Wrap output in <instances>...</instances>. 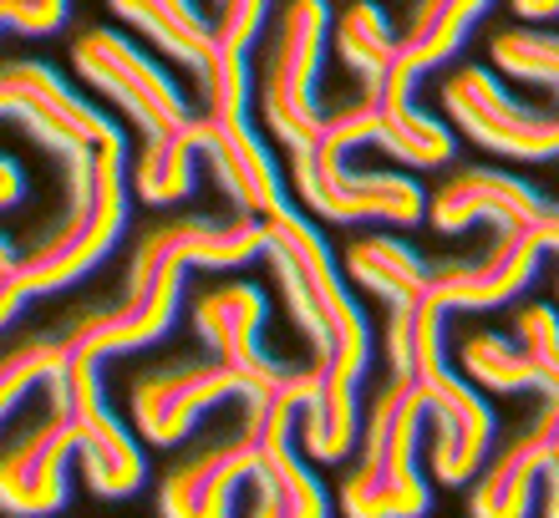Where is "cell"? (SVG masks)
<instances>
[{
  "label": "cell",
  "instance_id": "d6986e66",
  "mask_svg": "<svg viewBox=\"0 0 559 518\" xmlns=\"http://www.w3.org/2000/svg\"><path fill=\"white\" fill-rule=\"evenodd\" d=\"M493 0H417L413 15H407V31H402V41H397V67L386 76L382 103L386 107L413 103V87L432 67H442L448 57L463 51V41L473 36V26H478V15Z\"/></svg>",
  "mask_w": 559,
  "mask_h": 518
},
{
  "label": "cell",
  "instance_id": "5bb4252c",
  "mask_svg": "<svg viewBox=\"0 0 559 518\" xmlns=\"http://www.w3.org/2000/svg\"><path fill=\"white\" fill-rule=\"evenodd\" d=\"M250 397H254V386L235 366H224V361H178V366L138 376L128 412H133V427L143 432L147 443L174 447L219 401H250Z\"/></svg>",
  "mask_w": 559,
  "mask_h": 518
},
{
  "label": "cell",
  "instance_id": "4316f807",
  "mask_svg": "<svg viewBox=\"0 0 559 518\" xmlns=\"http://www.w3.org/2000/svg\"><path fill=\"white\" fill-rule=\"evenodd\" d=\"M377 103H382V97H377ZM377 148L392 153V158L407 164V168L453 164V133H448L438 118H427L417 103H407V107H386L382 103V133H377Z\"/></svg>",
  "mask_w": 559,
  "mask_h": 518
},
{
  "label": "cell",
  "instance_id": "7a4b0ae2",
  "mask_svg": "<svg viewBox=\"0 0 559 518\" xmlns=\"http://www.w3.org/2000/svg\"><path fill=\"white\" fill-rule=\"evenodd\" d=\"M265 260L275 269V285L290 305L295 330L310 341L316 361L341 382H367L371 371V326L361 305L346 296L336 254L321 239V229L306 219V208L280 204L265 214Z\"/></svg>",
  "mask_w": 559,
  "mask_h": 518
},
{
  "label": "cell",
  "instance_id": "d590c367",
  "mask_svg": "<svg viewBox=\"0 0 559 518\" xmlns=\"http://www.w3.org/2000/svg\"><path fill=\"white\" fill-rule=\"evenodd\" d=\"M0 31H11V11H5V0H0Z\"/></svg>",
  "mask_w": 559,
  "mask_h": 518
},
{
  "label": "cell",
  "instance_id": "ba28073f",
  "mask_svg": "<svg viewBox=\"0 0 559 518\" xmlns=\"http://www.w3.org/2000/svg\"><path fill=\"white\" fill-rule=\"evenodd\" d=\"M321 386V361L310 356V366H295L275 391L245 401V427L265 447V478H260V504L250 518H331L321 478L306 468L300 453V417Z\"/></svg>",
  "mask_w": 559,
  "mask_h": 518
},
{
  "label": "cell",
  "instance_id": "5b68a950",
  "mask_svg": "<svg viewBox=\"0 0 559 518\" xmlns=\"http://www.w3.org/2000/svg\"><path fill=\"white\" fill-rule=\"evenodd\" d=\"M382 103L356 92L341 112H325L321 137L290 158V189L310 219L325 224H417L427 214V193L407 173H371L352 168V148L377 143Z\"/></svg>",
  "mask_w": 559,
  "mask_h": 518
},
{
  "label": "cell",
  "instance_id": "4fadbf2b",
  "mask_svg": "<svg viewBox=\"0 0 559 518\" xmlns=\"http://www.w3.org/2000/svg\"><path fill=\"white\" fill-rule=\"evenodd\" d=\"M0 118H15L46 153H82L97 148L112 122L103 118V107H92L87 97H76L72 82L46 67V61H0Z\"/></svg>",
  "mask_w": 559,
  "mask_h": 518
},
{
  "label": "cell",
  "instance_id": "2e32d148",
  "mask_svg": "<svg viewBox=\"0 0 559 518\" xmlns=\"http://www.w3.org/2000/svg\"><path fill=\"white\" fill-rule=\"evenodd\" d=\"M260 478H265V447L239 422V437L204 447L199 458L178 462L174 473L163 478L158 514L163 518H229L235 514V493L245 483L260 489Z\"/></svg>",
  "mask_w": 559,
  "mask_h": 518
},
{
  "label": "cell",
  "instance_id": "484cf974",
  "mask_svg": "<svg viewBox=\"0 0 559 518\" xmlns=\"http://www.w3.org/2000/svg\"><path fill=\"white\" fill-rule=\"evenodd\" d=\"M61 376H67V341L61 336H26L21 346L0 351V422L31 391H51Z\"/></svg>",
  "mask_w": 559,
  "mask_h": 518
},
{
  "label": "cell",
  "instance_id": "7402d4cb",
  "mask_svg": "<svg viewBox=\"0 0 559 518\" xmlns=\"http://www.w3.org/2000/svg\"><path fill=\"white\" fill-rule=\"evenodd\" d=\"M112 15L138 26L147 41L158 46L168 61L189 67L193 76L204 72L209 46H214V21H209L193 0H107Z\"/></svg>",
  "mask_w": 559,
  "mask_h": 518
},
{
  "label": "cell",
  "instance_id": "cb8c5ba5",
  "mask_svg": "<svg viewBox=\"0 0 559 518\" xmlns=\"http://www.w3.org/2000/svg\"><path fill=\"white\" fill-rule=\"evenodd\" d=\"M346 275H352L367 296L386 300V305H407L427 290L432 280V265H423L402 239H386V234H371V239H356L346 250Z\"/></svg>",
  "mask_w": 559,
  "mask_h": 518
},
{
  "label": "cell",
  "instance_id": "d6a6232c",
  "mask_svg": "<svg viewBox=\"0 0 559 518\" xmlns=\"http://www.w3.org/2000/svg\"><path fill=\"white\" fill-rule=\"evenodd\" d=\"M21 193H26V189H21V168H15L11 158L0 153V214L21 204Z\"/></svg>",
  "mask_w": 559,
  "mask_h": 518
},
{
  "label": "cell",
  "instance_id": "7c38bea8",
  "mask_svg": "<svg viewBox=\"0 0 559 518\" xmlns=\"http://www.w3.org/2000/svg\"><path fill=\"white\" fill-rule=\"evenodd\" d=\"M442 107L457 133L499 158H519V164L559 158V112L519 107L488 67H457L442 87Z\"/></svg>",
  "mask_w": 559,
  "mask_h": 518
},
{
  "label": "cell",
  "instance_id": "8992f818",
  "mask_svg": "<svg viewBox=\"0 0 559 518\" xmlns=\"http://www.w3.org/2000/svg\"><path fill=\"white\" fill-rule=\"evenodd\" d=\"M427 422V397L413 376L392 371L382 391L371 397L356 468L341 483V514L346 518H427L432 489L417 468V437Z\"/></svg>",
  "mask_w": 559,
  "mask_h": 518
},
{
  "label": "cell",
  "instance_id": "9c48e42d",
  "mask_svg": "<svg viewBox=\"0 0 559 518\" xmlns=\"http://www.w3.org/2000/svg\"><path fill=\"white\" fill-rule=\"evenodd\" d=\"M72 67L103 103H112L122 118L133 122V133L143 143L178 133L193 118L189 97L178 92V82L163 72L153 57H143V46H133L118 31H87L72 46Z\"/></svg>",
  "mask_w": 559,
  "mask_h": 518
},
{
  "label": "cell",
  "instance_id": "44dd1931",
  "mask_svg": "<svg viewBox=\"0 0 559 518\" xmlns=\"http://www.w3.org/2000/svg\"><path fill=\"white\" fill-rule=\"evenodd\" d=\"M397 41L402 36L392 31V21H386L377 0H346L331 15V51L356 76V92H367V97L386 92V76L397 67Z\"/></svg>",
  "mask_w": 559,
  "mask_h": 518
},
{
  "label": "cell",
  "instance_id": "f546056e",
  "mask_svg": "<svg viewBox=\"0 0 559 518\" xmlns=\"http://www.w3.org/2000/svg\"><path fill=\"white\" fill-rule=\"evenodd\" d=\"M270 5L275 0H214V41L219 46H239V51H254V41L265 36V21H270Z\"/></svg>",
  "mask_w": 559,
  "mask_h": 518
},
{
  "label": "cell",
  "instance_id": "277c9868",
  "mask_svg": "<svg viewBox=\"0 0 559 518\" xmlns=\"http://www.w3.org/2000/svg\"><path fill=\"white\" fill-rule=\"evenodd\" d=\"M67 219L57 234H46L36 250L21 254L11 280L36 296H57L67 285L103 265L112 244L128 229V204H133V158H128V137L112 133L97 148L67 153Z\"/></svg>",
  "mask_w": 559,
  "mask_h": 518
},
{
  "label": "cell",
  "instance_id": "52a82bcc",
  "mask_svg": "<svg viewBox=\"0 0 559 518\" xmlns=\"http://www.w3.org/2000/svg\"><path fill=\"white\" fill-rule=\"evenodd\" d=\"M331 15L336 11L325 0H285L265 41V72H260L254 103H260L265 133L290 158L306 153L325 128L316 82H321L325 51H331Z\"/></svg>",
  "mask_w": 559,
  "mask_h": 518
},
{
  "label": "cell",
  "instance_id": "4dcf8cb0",
  "mask_svg": "<svg viewBox=\"0 0 559 518\" xmlns=\"http://www.w3.org/2000/svg\"><path fill=\"white\" fill-rule=\"evenodd\" d=\"M5 11H11V31L21 36H51L67 26L72 0H5Z\"/></svg>",
  "mask_w": 559,
  "mask_h": 518
},
{
  "label": "cell",
  "instance_id": "d4e9b609",
  "mask_svg": "<svg viewBox=\"0 0 559 518\" xmlns=\"http://www.w3.org/2000/svg\"><path fill=\"white\" fill-rule=\"evenodd\" d=\"M457 361H463V376L473 386H488V391H534V397L545 401V376L534 371V361L524 356V346L514 336L473 330L457 346Z\"/></svg>",
  "mask_w": 559,
  "mask_h": 518
},
{
  "label": "cell",
  "instance_id": "1f68e13d",
  "mask_svg": "<svg viewBox=\"0 0 559 518\" xmlns=\"http://www.w3.org/2000/svg\"><path fill=\"white\" fill-rule=\"evenodd\" d=\"M26 290L15 280H0V330H11L15 321H21V311H26Z\"/></svg>",
  "mask_w": 559,
  "mask_h": 518
},
{
  "label": "cell",
  "instance_id": "e575fe53",
  "mask_svg": "<svg viewBox=\"0 0 559 518\" xmlns=\"http://www.w3.org/2000/svg\"><path fill=\"white\" fill-rule=\"evenodd\" d=\"M15 265H21V254H15V244L5 234H0V280H11Z\"/></svg>",
  "mask_w": 559,
  "mask_h": 518
},
{
  "label": "cell",
  "instance_id": "8fae6325",
  "mask_svg": "<svg viewBox=\"0 0 559 518\" xmlns=\"http://www.w3.org/2000/svg\"><path fill=\"white\" fill-rule=\"evenodd\" d=\"M549 250L559 254V208L555 204L530 229H499L493 244L478 260H442V265H432L427 290H432V300L448 315L488 311V305H503V300L524 296Z\"/></svg>",
  "mask_w": 559,
  "mask_h": 518
},
{
  "label": "cell",
  "instance_id": "8d00e7d4",
  "mask_svg": "<svg viewBox=\"0 0 559 518\" xmlns=\"http://www.w3.org/2000/svg\"><path fill=\"white\" fill-rule=\"evenodd\" d=\"M555 305H559V285H555Z\"/></svg>",
  "mask_w": 559,
  "mask_h": 518
},
{
  "label": "cell",
  "instance_id": "6da1fadb",
  "mask_svg": "<svg viewBox=\"0 0 559 518\" xmlns=\"http://www.w3.org/2000/svg\"><path fill=\"white\" fill-rule=\"evenodd\" d=\"M260 254H265V224L254 214L163 219L143 229V239L133 244V265H128V285H122L118 305L76 315L72 326L61 330V341L72 356H87V361L143 351V346L163 341L174 330L189 269H235L260 260Z\"/></svg>",
  "mask_w": 559,
  "mask_h": 518
},
{
  "label": "cell",
  "instance_id": "e0dca14e",
  "mask_svg": "<svg viewBox=\"0 0 559 518\" xmlns=\"http://www.w3.org/2000/svg\"><path fill=\"white\" fill-rule=\"evenodd\" d=\"M193 330L204 336L214 361L235 366L239 376L254 386V397L275 391L295 371V366L270 361L265 346H260V330H265V290H260V285H219V290L199 296V305H193Z\"/></svg>",
  "mask_w": 559,
  "mask_h": 518
},
{
  "label": "cell",
  "instance_id": "83f0119b",
  "mask_svg": "<svg viewBox=\"0 0 559 518\" xmlns=\"http://www.w3.org/2000/svg\"><path fill=\"white\" fill-rule=\"evenodd\" d=\"M488 51L499 61V72H509L514 82H530V87H545L559 97V36L530 31V26H509L493 36Z\"/></svg>",
  "mask_w": 559,
  "mask_h": 518
},
{
  "label": "cell",
  "instance_id": "ac0fdd59",
  "mask_svg": "<svg viewBox=\"0 0 559 518\" xmlns=\"http://www.w3.org/2000/svg\"><path fill=\"white\" fill-rule=\"evenodd\" d=\"M545 193L514 178L509 168H457L442 178L427 198V219L442 234H457L468 224H493V229H530L545 214Z\"/></svg>",
  "mask_w": 559,
  "mask_h": 518
},
{
  "label": "cell",
  "instance_id": "836d02e7",
  "mask_svg": "<svg viewBox=\"0 0 559 518\" xmlns=\"http://www.w3.org/2000/svg\"><path fill=\"white\" fill-rule=\"evenodd\" d=\"M514 5V15H530V21H549V15H559V0H509Z\"/></svg>",
  "mask_w": 559,
  "mask_h": 518
},
{
  "label": "cell",
  "instance_id": "603a6c76",
  "mask_svg": "<svg viewBox=\"0 0 559 518\" xmlns=\"http://www.w3.org/2000/svg\"><path fill=\"white\" fill-rule=\"evenodd\" d=\"M204 164V118L193 112L178 133L143 143L133 158V193L143 204H178L193 189V168Z\"/></svg>",
  "mask_w": 559,
  "mask_h": 518
},
{
  "label": "cell",
  "instance_id": "30bf717a",
  "mask_svg": "<svg viewBox=\"0 0 559 518\" xmlns=\"http://www.w3.org/2000/svg\"><path fill=\"white\" fill-rule=\"evenodd\" d=\"M46 397H61L67 412L76 422V458H82V473H87V489L103 493V498H133L143 489V447L128 432V422L112 417L103 391V361H87V356L67 351V376H61Z\"/></svg>",
  "mask_w": 559,
  "mask_h": 518
},
{
  "label": "cell",
  "instance_id": "3957f363",
  "mask_svg": "<svg viewBox=\"0 0 559 518\" xmlns=\"http://www.w3.org/2000/svg\"><path fill=\"white\" fill-rule=\"evenodd\" d=\"M442 326H448V311L432 300V290H423L407 305H386V361L423 386L427 422H432V473L448 489H463L488 462L493 412L478 397V386L448 366Z\"/></svg>",
  "mask_w": 559,
  "mask_h": 518
},
{
  "label": "cell",
  "instance_id": "ffe728a7",
  "mask_svg": "<svg viewBox=\"0 0 559 518\" xmlns=\"http://www.w3.org/2000/svg\"><path fill=\"white\" fill-rule=\"evenodd\" d=\"M549 462H555V432H549L545 412H534L530 427L478 468L468 518H530L545 493Z\"/></svg>",
  "mask_w": 559,
  "mask_h": 518
},
{
  "label": "cell",
  "instance_id": "f1b7e54d",
  "mask_svg": "<svg viewBox=\"0 0 559 518\" xmlns=\"http://www.w3.org/2000/svg\"><path fill=\"white\" fill-rule=\"evenodd\" d=\"M509 336L524 346L534 371L545 376V401H555L559 397V311L555 305H519Z\"/></svg>",
  "mask_w": 559,
  "mask_h": 518
},
{
  "label": "cell",
  "instance_id": "9a60e30c",
  "mask_svg": "<svg viewBox=\"0 0 559 518\" xmlns=\"http://www.w3.org/2000/svg\"><path fill=\"white\" fill-rule=\"evenodd\" d=\"M41 422H31L0 453V514L51 518L67 508V468L76 458V422L61 397H46Z\"/></svg>",
  "mask_w": 559,
  "mask_h": 518
}]
</instances>
